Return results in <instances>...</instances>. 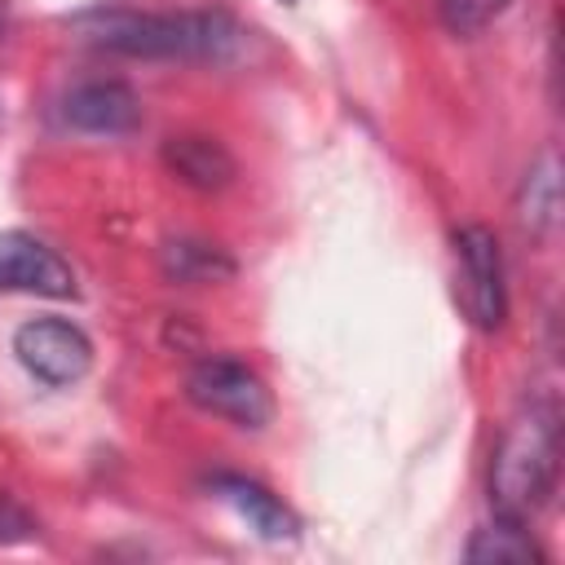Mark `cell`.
Listing matches in <instances>:
<instances>
[{
  "label": "cell",
  "mask_w": 565,
  "mask_h": 565,
  "mask_svg": "<svg viewBox=\"0 0 565 565\" xmlns=\"http://www.w3.org/2000/svg\"><path fill=\"white\" fill-rule=\"evenodd\" d=\"M71 31L102 53L163 57V62H230L243 44V26L221 9H128L93 4L71 18Z\"/></svg>",
  "instance_id": "1"
},
{
  "label": "cell",
  "mask_w": 565,
  "mask_h": 565,
  "mask_svg": "<svg viewBox=\"0 0 565 565\" xmlns=\"http://www.w3.org/2000/svg\"><path fill=\"white\" fill-rule=\"evenodd\" d=\"M561 472V424L547 402H530L499 437L490 459V503L494 516L530 521L556 494Z\"/></svg>",
  "instance_id": "2"
},
{
  "label": "cell",
  "mask_w": 565,
  "mask_h": 565,
  "mask_svg": "<svg viewBox=\"0 0 565 565\" xmlns=\"http://www.w3.org/2000/svg\"><path fill=\"white\" fill-rule=\"evenodd\" d=\"M455 296H459L463 318L477 331H499L508 322L503 252L486 225L455 230Z\"/></svg>",
  "instance_id": "3"
},
{
  "label": "cell",
  "mask_w": 565,
  "mask_h": 565,
  "mask_svg": "<svg viewBox=\"0 0 565 565\" xmlns=\"http://www.w3.org/2000/svg\"><path fill=\"white\" fill-rule=\"evenodd\" d=\"M185 397L207 411V415H221L238 428H265L269 415H274V397L265 388V380L243 366L238 358H203L190 366L185 375Z\"/></svg>",
  "instance_id": "4"
},
{
  "label": "cell",
  "mask_w": 565,
  "mask_h": 565,
  "mask_svg": "<svg viewBox=\"0 0 565 565\" xmlns=\"http://www.w3.org/2000/svg\"><path fill=\"white\" fill-rule=\"evenodd\" d=\"M18 362L49 388H71L93 366V340L66 318H31L13 331Z\"/></svg>",
  "instance_id": "5"
},
{
  "label": "cell",
  "mask_w": 565,
  "mask_h": 565,
  "mask_svg": "<svg viewBox=\"0 0 565 565\" xmlns=\"http://www.w3.org/2000/svg\"><path fill=\"white\" fill-rule=\"evenodd\" d=\"M0 291H26V296H49V300H71L75 269L35 234L9 230L0 234Z\"/></svg>",
  "instance_id": "6"
},
{
  "label": "cell",
  "mask_w": 565,
  "mask_h": 565,
  "mask_svg": "<svg viewBox=\"0 0 565 565\" xmlns=\"http://www.w3.org/2000/svg\"><path fill=\"white\" fill-rule=\"evenodd\" d=\"M62 124L93 137H119L141 124V102L124 79H88L62 97Z\"/></svg>",
  "instance_id": "7"
},
{
  "label": "cell",
  "mask_w": 565,
  "mask_h": 565,
  "mask_svg": "<svg viewBox=\"0 0 565 565\" xmlns=\"http://www.w3.org/2000/svg\"><path fill=\"white\" fill-rule=\"evenodd\" d=\"M212 490H216L221 503H230V508L247 521L252 534H260V539H269V543H291V539H300V516H296L274 490H265L260 481L238 477V472H216V477H212Z\"/></svg>",
  "instance_id": "8"
},
{
  "label": "cell",
  "mask_w": 565,
  "mask_h": 565,
  "mask_svg": "<svg viewBox=\"0 0 565 565\" xmlns=\"http://www.w3.org/2000/svg\"><path fill=\"white\" fill-rule=\"evenodd\" d=\"M163 163H168V172L181 185L203 190V194L225 190L234 181V172H238L234 154L216 137H203V132H177V137H168L163 141Z\"/></svg>",
  "instance_id": "9"
},
{
  "label": "cell",
  "mask_w": 565,
  "mask_h": 565,
  "mask_svg": "<svg viewBox=\"0 0 565 565\" xmlns=\"http://www.w3.org/2000/svg\"><path fill=\"white\" fill-rule=\"evenodd\" d=\"M556 216H561V163H556L552 150H543V154L530 163L525 181H521V194H516V221H521L525 234L543 238V234H552Z\"/></svg>",
  "instance_id": "10"
},
{
  "label": "cell",
  "mask_w": 565,
  "mask_h": 565,
  "mask_svg": "<svg viewBox=\"0 0 565 565\" xmlns=\"http://www.w3.org/2000/svg\"><path fill=\"white\" fill-rule=\"evenodd\" d=\"M463 556L472 565H539L543 561V547L534 543L530 534V521H512V516H494L490 525H481Z\"/></svg>",
  "instance_id": "11"
},
{
  "label": "cell",
  "mask_w": 565,
  "mask_h": 565,
  "mask_svg": "<svg viewBox=\"0 0 565 565\" xmlns=\"http://www.w3.org/2000/svg\"><path fill=\"white\" fill-rule=\"evenodd\" d=\"M163 274L172 282H216L234 274V260L199 238H168L163 243Z\"/></svg>",
  "instance_id": "12"
},
{
  "label": "cell",
  "mask_w": 565,
  "mask_h": 565,
  "mask_svg": "<svg viewBox=\"0 0 565 565\" xmlns=\"http://www.w3.org/2000/svg\"><path fill=\"white\" fill-rule=\"evenodd\" d=\"M512 9V0H437L441 26L450 35H477L486 31L494 18H503Z\"/></svg>",
  "instance_id": "13"
},
{
  "label": "cell",
  "mask_w": 565,
  "mask_h": 565,
  "mask_svg": "<svg viewBox=\"0 0 565 565\" xmlns=\"http://www.w3.org/2000/svg\"><path fill=\"white\" fill-rule=\"evenodd\" d=\"M31 539H35V516L18 499L0 494V547H18V543H31Z\"/></svg>",
  "instance_id": "14"
},
{
  "label": "cell",
  "mask_w": 565,
  "mask_h": 565,
  "mask_svg": "<svg viewBox=\"0 0 565 565\" xmlns=\"http://www.w3.org/2000/svg\"><path fill=\"white\" fill-rule=\"evenodd\" d=\"M4 26H9V4L0 0V35H4Z\"/></svg>",
  "instance_id": "15"
},
{
  "label": "cell",
  "mask_w": 565,
  "mask_h": 565,
  "mask_svg": "<svg viewBox=\"0 0 565 565\" xmlns=\"http://www.w3.org/2000/svg\"><path fill=\"white\" fill-rule=\"evenodd\" d=\"M282 4H296V0H282Z\"/></svg>",
  "instance_id": "16"
}]
</instances>
